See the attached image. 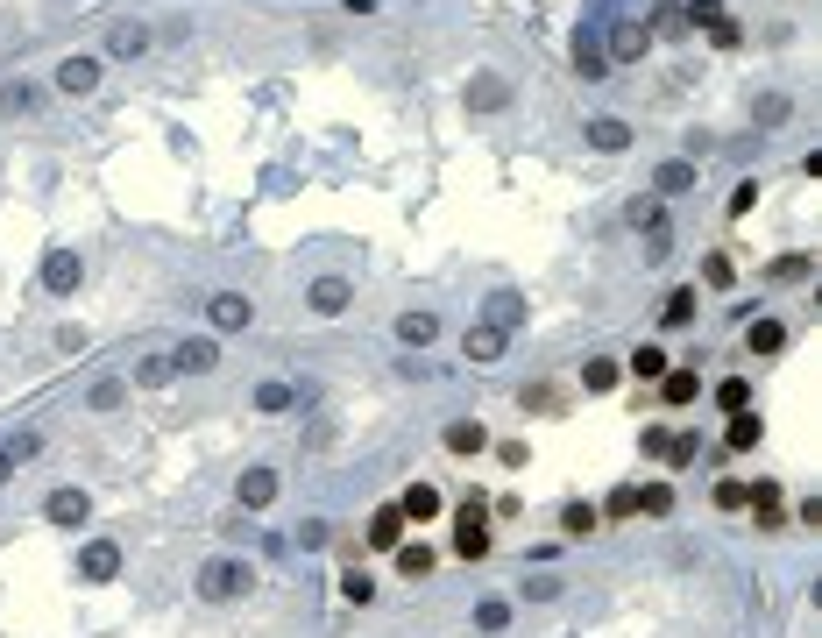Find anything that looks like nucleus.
I'll list each match as a JSON object with an SVG mask.
<instances>
[{
	"label": "nucleus",
	"mask_w": 822,
	"mask_h": 638,
	"mask_svg": "<svg viewBox=\"0 0 822 638\" xmlns=\"http://www.w3.org/2000/svg\"><path fill=\"white\" fill-rule=\"evenodd\" d=\"M624 369H631L638 383H660L674 362H667V348H652V341H645V348H631V355H624Z\"/></svg>",
	"instance_id": "22"
},
{
	"label": "nucleus",
	"mask_w": 822,
	"mask_h": 638,
	"mask_svg": "<svg viewBox=\"0 0 822 638\" xmlns=\"http://www.w3.org/2000/svg\"><path fill=\"white\" fill-rule=\"evenodd\" d=\"M759 433H766V426H759V412H730L723 447H730V454H752V447H759Z\"/></svg>",
	"instance_id": "21"
},
{
	"label": "nucleus",
	"mask_w": 822,
	"mask_h": 638,
	"mask_svg": "<svg viewBox=\"0 0 822 638\" xmlns=\"http://www.w3.org/2000/svg\"><path fill=\"white\" fill-rule=\"evenodd\" d=\"M667 249H674V234L652 227V234H645V263H667Z\"/></svg>",
	"instance_id": "46"
},
{
	"label": "nucleus",
	"mask_w": 822,
	"mask_h": 638,
	"mask_svg": "<svg viewBox=\"0 0 822 638\" xmlns=\"http://www.w3.org/2000/svg\"><path fill=\"white\" fill-rule=\"evenodd\" d=\"M681 22H695V29H716V22H723V0H688V8H681Z\"/></svg>",
	"instance_id": "40"
},
{
	"label": "nucleus",
	"mask_w": 822,
	"mask_h": 638,
	"mask_svg": "<svg viewBox=\"0 0 822 638\" xmlns=\"http://www.w3.org/2000/svg\"><path fill=\"white\" fill-rule=\"evenodd\" d=\"M298 546H305V553L334 546V525H326V518H305V525H298Z\"/></svg>",
	"instance_id": "42"
},
{
	"label": "nucleus",
	"mask_w": 822,
	"mask_h": 638,
	"mask_svg": "<svg viewBox=\"0 0 822 638\" xmlns=\"http://www.w3.org/2000/svg\"><path fill=\"white\" fill-rule=\"evenodd\" d=\"M121 397H128V383H121V376H100V383H93V412H114Z\"/></svg>",
	"instance_id": "41"
},
{
	"label": "nucleus",
	"mask_w": 822,
	"mask_h": 638,
	"mask_svg": "<svg viewBox=\"0 0 822 638\" xmlns=\"http://www.w3.org/2000/svg\"><path fill=\"white\" fill-rule=\"evenodd\" d=\"M121 575V546L114 539H93L86 553H78V582H114Z\"/></svg>",
	"instance_id": "10"
},
{
	"label": "nucleus",
	"mask_w": 822,
	"mask_h": 638,
	"mask_svg": "<svg viewBox=\"0 0 822 638\" xmlns=\"http://www.w3.org/2000/svg\"><path fill=\"white\" fill-rule=\"evenodd\" d=\"M660 397L681 412V405H695V397H702V376H695V369H667V376H660Z\"/></svg>",
	"instance_id": "23"
},
{
	"label": "nucleus",
	"mask_w": 822,
	"mask_h": 638,
	"mask_svg": "<svg viewBox=\"0 0 822 638\" xmlns=\"http://www.w3.org/2000/svg\"><path fill=\"white\" fill-rule=\"evenodd\" d=\"M100 71H107V64H100V57H86V50H78V57H64V64H57V93L86 100V93L100 86Z\"/></svg>",
	"instance_id": "7"
},
{
	"label": "nucleus",
	"mask_w": 822,
	"mask_h": 638,
	"mask_svg": "<svg viewBox=\"0 0 822 638\" xmlns=\"http://www.w3.org/2000/svg\"><path fill=\"white\" fill-rule=\"evenodd\" d=\"M660 461H667V468H695V461H702V440H695V433H667V454H660Z\"/></svg>",
	"instance_id": "32"
},
{
	"label": "nucleus",
	"mask_w": 822,
	"mask_h": 638,
	"mask_svg": "<svg viewBox=\"0 0 822 638\" xmlns=\"http://www.w3.org/2000/svg\"><path fill=\"white\" fill-rule=\"evenodd\" d=\"M752 121H759V128H780V121H787V93H759Z\"/></svg>",
	"instance_id": "38"
},
{
	"label": "nucleus",
	"mask_w": 822,
	"mask_h": 638,
	"mask_svg": "<svg viewBox=\"0 0 822 638\" xmlns=\"http://www.w3.org/2000/svg\"><path fill=\"white\" fill-rule=\"evenodd\" d=\"M397 575L426 582V575H433V546H426V539H404V546H397Z\"/></svg>",
	"instance_id": "25"
},
{
	"label": "nucleus",
	"mask_w": 822,
	"mask_h": 638,
	"mask_svg": "<svg viewBox=\"0 0 822 638\" xmlns=\"http://www.w3.org/2000/svg\"><path fill=\"white\" fill-rule=\"evenodd\" d=\"M468 107H475V114H497V107H511V86H504L497 71H475V78H468Z\"/></svg>",
	"instance_id": "15"
},
{
	"label": "nucleus",
	"mask_w": 822,
	"mask_h": 638,
	"mask_svg": "<svg viewBox=\"0 0 822 638\" xmlns=\"http://www.w3.org/2000/svg\"><path fill=\"white\" fill-rule=\"evenodd\" d=\"M171 376H178L171 348H156V355H142V362H135V383H142V390H163V383H171Z\"/></svg>",
	"instance_id": "24"
},
{
	"label": "nucleus",
	"mask_w": 822,
	"mask_h": 638,
	"mask_svg": "<svg viewBox=\"0 0 822 638\" xmlns=\"http://www.w3.org/2000/svg\"><path fill=\"white\" fill-rule=\"evenodd\" d=\"M617 376H624L617 362H589V369H582V383H589V390H617Z\"/></svg>",
	"instance_id": "43"
},
{
	"label": "nucleus",
	"mask_w": 822,
	"mask_h": 638,
	"mask_svg": "<svg viewBox=\"0 0 822 638\" xmlns=\"http://www.w3.org/2000/svg\"><path fill=\"white\" fill-rule=\"evenodd\" d=\"M525 596H532V603H553V596H560V582H553V575H532V582H525Z\"/></svg>",
	"instance_id": "48"
},
{
	"label": "nucleus",
	"mask_w": 822,
	"mask_h": 638,
	"mask_svg": "<svg viewBox=\"0 0 822 638\" xmlns=\"http://www.w3.org/2000/svg\"><path fill=\"white\" fill-rule=\"evenodd\" d=\"M688 319H695V291H674L667 298V327H688Z\"/></svg>",
	"instance_id": "44"
},
{
	"label": "nucleus",
	"mask_w": 822,
	"mask_h": 638,
	"mask_svg": "<svg viewBox=\"0 0 822 638\" xmlns=\"http://www.w3.org/2000/svg\"><path fill=\"white\" fill-rule=\"evenodd\" d=\"M256 589V568L249 561H206L199 568V596L206 603H234V596H249Z\"/></svg>",
	"instance_id": "1"
},
{
	"label": "nucleus",
	"mask_w": 822,
	"mask_h": 638,
	"mask_svg": "<svg viewBox=\"0 0 822 638\" xmlns=\"http://www.w3.org/2000/svg\"><path fill=\"white\" fill-rule=\"evenodd\" d=\"M596 525H603V511H596V504H567V511H560V532H574V539H589Z\"/></svg>",
	"instance_id": "33"
},
{
	"label": "nucleus",
	"mask_w": 822,
	"mask_h": 638,
	"mask_svg": "<svg viewBox=\"0 0 822 638\" xmlns=\"http://www.w3.org/2000/svg\"><path fill=\"white\" fill-rule=\"evenodd\" d=\"M589 149H603V156L631 149V121H617V114H596V121H589Z\"/></svg>",
	"instance_id": "18"
},
{
	"label": "nucleus",
	"mask_w": 822,
	"mask_h": 638,
	"mask_svg": "<svg viewBox=\"0 0 822 638\" xmlns=\"http://www.w3.org/2000/svg\"><path fill=\"white\" fill-rule=\"evenodd\" d=\"M716 504L723 511H745V483H716Z\"/></svg>",
	"instance_id": "49"
},
{
	"label": "nucleus",
	"mask_w": 822,
	"mask_h": 638,
	"mask_svg": "<svg viewBox=\"0 0 822 638\" xmlns=\"http://www.w3.org/2000/svg\"><path fill=\"white\" fill-rule=\"evenodd\" d=\"M8 468H15V461H8V447H0V483H8Z\"/></svg>",
	"instance_id": "50"
},
{
	"label": "nucleus",
	"mask_w": 822,
	"mask_h": 638,
	"mask_svg": "<svg viewBox=\"0 0 822 638\" xmlns=\"http://www.w3.org/2000/svg\"><path fill=\"white\" fill-rule=\"evenodd\" d=\"M780 341H787L780 319H752V334H745V348H752V355H780Z\"/></svg>",
	"instance_id": "31"
},
{
	"label": "nucleus",
	"mask_w": 822,
	"mask_h": 638,
	"mask_svg": "<svg viewBox=\"0 0 822 638\" xmlns=\"http://www.w3.org/2000/svg\"><path fill=\"white\" fill-rule=\"evenodd\" d=\"M624 220H631L638 234H652V227H667V199H652V192H638V199L624 206Z\"/></svg>",
	"instance_id": "26"
},
{
	"label": "nucleus",
	"mask_w": 822,
	"mask_h": 638,
	"mask_svg": "<svg viewBox=\"0 0 822 638\" xmlns=\"http://www.w3.org/2000/svg\"><path fill=\"white\" fill-rule=\"evenodd\" d=\"M341 596H348V603H362V610L376 603V582H369V568H362V561H348V568H341Z\"/></svg>",
	"instance_id": "30"
},
{
	"label": "nucleus",
	"mask_w": 822,
	"mask_h": 638,
	"mask_svg": "<svg viewBox=\"0 0 822 638\" xmlns=\"http://www.w3.org/2000/svg\"><path fill=\"white\" fill-rule=\"evenodd\" d=\"M142 50H149V29H142V22H114V29H107V57H114V64H135Z\"/></svg>",
	"instance_id": "16"
},
{
	"label": "nucleus",
	"mask_w": 822,
	"mask_h": 638,
	"mask_svg": "<svg viewBox=\"0 0 822 638\" xmlns=\"http://www.w3.org/2000/svg\"><path fill=\"white\" fill-rule=\"evenodd\" d=\"M716 405H723V412H752V383H745V376H723V383H716Z\"/></svg>",
	"instance_id": "34"
},
{
	"label": "nucleus",
	"mask_w": 822,
	"mask_h": 638,
	"mask_svg": "<svg viewBox=\"0 0 822 638\" xmlns=\"http://www.w3.org/2000/svg\"><path fill=\"white\" fill-rule=\"evenodd\" d=\"M305 305H312L319 319H341V312L355 305V284H348V277H312V291H305Z\"/></svg>",
	"instance_id": "8"
},
{
	"label": "nucleus",
	"mask_w": 822,
	"mask_h": 638,
	"mask_svg": "<svg viewBox=\"0 0 822 638\" xmlns=\"http://www.w3.org/2000/svg\"><path fill=\"white\" fill-rule=\"evenodd\" d=\"M249 405L277 419V412H291V405H298V390H291V383H256V397H249Z\"/></svg>",
	"instance_id": "29"
},
{
	"label": "nucleus",
	"mask_w": 822,
	"mask_h": 638,
	"mask_svg": "<svg viewBox=\"0 0 822 638\" xmlns=\"http://www.w3.org/2000/svg\"><path fill=\"white\" fill-rule=\"evenodd\" d=\"M504 341H511V334H497V327H468V334H461V355H468V362H504Z\"/></svg>",
	"instance_id": "19"
},
{
	"label": "nucleus",
	"mask_w": 822,
	"mask_h": 638,
	"mask_svg": "<svg viewBox=\"0 0 822 638\" xmlns=\"http://www.w3.org/2000/svg\"><path fill=\"white\" fill-rule=\"evenodd\" d=\"M454 553H461V561H482V553H489V504H482V497H468V504H461Z\"/></svg>",
	"instance_id": "2"
},
{
	"label": "nucleus",
	"mask_w": 822,
	"mask_h": 638,
	"mask_svg": "<svg viewBox=\"0 0 822 638\" xmlns=\"http://www.w3.org/2000/svg\"><path fill=\"white\" fill-rule=\"evenodd\" d=\"M234 504H241V511H270V504H277V468H263V461H256V468H241Z\"/></svg>",
	"instance_id": "4"
},
{
	"label": "nucleus",
	"mask_w": 822,
	"mask_h": 638,
	"mask_svg": "<svg viewBox=\"0 0 822 638\" xmlns=\"http://www.w3.org/2000/svg\"><path fill=\"white\" fill-rule=\"evenodd\" d=\"M171 362H178V376H213L220 369V341L213 334H192V341L171 348Z\"/></svg>",
	"instance_id": "6"
},
{
	"label": "nucleus",
	"mask_w": 822,
	"mask_h": 638,
	"mask_svg": "<svg viewBox=\"0 0 822 638\" xmlns=\"http://www.w3.org/2000/svg\"><path fill=\"white\" fill-rule=\"evenodd\" d=\"M369 546H404V511H397V504H383V511L369 518Z\"/></svg>",
	"instance_id": "28"
},
{
	"label": "nucleus",
	"mask_w": 822,
	"mask_h": 638,
	"mask_svg": "<svg viewBox=\"0 0 822 638\" xmlns=\"http://www.w3.org/2000/svg\"><path fill=\"white\" fill-rule=\"evenodd\" d=\"M603 511H610V518H638V490H631V483H624V490H610V504H603Z\"/></svg>",
	"instance_id": "45"
},
{
	"label": "nucleus",
	"mask_w": 822,
	"mask_h": 638,
	"mask_svg": "<svg viewBox=\"0 0 822 638\" xmlns=\"http://www.w3.org/2000/svg\"><path fill=\"white\" fill-rule=\"evenodd\" d=\"M688 22H681V8L674 0H660V8H652V22H645V36H681Z\"/></svg>",
	"instance_id": "36"
},
{
	"label": "nucleus",
	"mask_w": 822,
	"mask_h": 638,
	"mask_svg": "<svg viewBox=\"0 0 822 638\" xmlns=\"http://www.w3.org/2000/svg\"><path fill=\"white\" fill-rule=\"evenodd\" d=\"M574 71H582V78H610V57H603V36L582 22V29H574Z\"/></svg>",
	"instance_id": "14"
},
{
	"label": "nucleus",
	"mask_w": 822,
	"mask_h": 638,
	"mask_svg": "<svg viewBox=\"0 0 822 638\" xmlns=\"http://www.w3.org/2000/svg\"><path fill=\"white\" fill-rule=\"evenodd\" d=\"M440 440H447V454H482V447H489V433H482L475 419H454Z\"/></svg>",
	"instance_id": "27"
},
{
	"label": "nucleus",
	"mask_w": 822,
	"mask_h": 638,
	"mask_svg": "<svg viewBox=\"0 0 822 638\" xmlns=\"http://www.w3.org/2000/svg\"><path fill=\"white\" fill-rule=\"evenodd\" d=\"M43 518H50V525H71V532H78V525L93 518V497H86V490H50Z\"/></svg>",
	"instance_id": "12"
},
{
	"label": "nucleus",
	"mask_w": 822,
	"mask_h": 638,
	"mask_svg": "<svg viewBox=\"0 0 822 638\" xmlns=\"http://www.w3.org/2000/svg\"><path fill=\"white\" fill-rule=\"evenodd\" d=\"M504 624H511V603H497V596L475 603V631H504Z\"/></svg>",
	"instance_id": "39"
},
{
	"label": "nucleus",
	"mask_w": 822,
	"mask_h": 638,
	"mask_svg": "<svg viewBox=\"0 0 822 638\" xmlns=\"http://www.w3.org/2000/svg\"><path fill=\"white\" fill-rule=\"evenodd\" d=\"M397 511H404V525H433V518H440V490H433V483H411V490L397 497Z\"/></svg>",
	"instance_id": "17"
},
{
	"label": "nucleus",
	"mask_w": 822,
	"mask_h": 638,
	"mask_svg": "<svg viewBox=\"0 0 822 638\" xmlns=\"http://www.w3.org/2000/svg\"><path fill=\"white\" fill-rule=\"evenodd\" d=\"M78 277H86V263H78L71 249H50V256H43V291H50V298H71Z\"/></svg>",
	"instance_id": "9"
},
{
	"label": "nucleus",
	"mask_w": 822,
	"mask_h": 638,
	"mask_svg": "<svg viewBox=\"0 0 822 638\" xmlns=\"http://www.w3.org/2000/svg\"><path fill=\"white\" fill-rule=\"evenodd\" d=\"M397 341H404V348H433V341H440V312H426V305L397 312Z\"/></svg>",
	"instance_id": "11"
},
{
	"label": "nucleus",
	"mask_w": 822,
	"mask_h": 638,
	"mask_svg": "<svg viewBox=\"0 0 822 638\" xmlns=\"http://www.w3.org/2000/svg\"><path fill=\"white\" fill-rule=\"evenodd\" d=\"M688 185H695V164H688V156H674V164L652 171V199H674V192H688Z\"/></svg>",
	"instance_id": "20"
},
{
	"label": "nucleus",
	"mask_w": 822,
	"mask_h": 638,
	"mask_svg": "<svg viewBox=\"0 0 822 638\" xmlns=\"http://www.w3.org/2000/svg\"><path fill=\"white\" fill-rule=\"evenodd\" d=\"M206 319H213V334H241V327L256 319V305L241 298V291H213V298H206Z\"/></svg>",
	"instance_id": "5"
},
{
	"label": "nucleus",
	"mask_w": 822,
	"mask_h": 638,
	"mask_svg": "<svg viewBox=\"0 0 822 638\" xmlns=\"http://www.w3.org/2000/svg\"><path fill=\"white\" fill-rule=\"evenodd\" d=\"M638 511H645V518H667V511H674V490H667V483H645V490H638Z\"/></svg>",
	"instance_id": "37"
},
{
	"label": "nucleus",
	"mask_w": 822,
	"mask_h": 638,
	"mask_svg": "<svg viewBox=\"0 0 822 638\" xmlns=\"http://www.w3.org/2000/svg\"><path fill=\"white\" fill-rule=\"evenodd\" d=\"M36 86H22V78H15V86H0V114H36Z\"/></svg>",
	"instance_id": "35"
},
{
	"label": "nucleus",
	"mask_w": 822,
	"mask_h": 638,
	"mask_svg": "<svg viewBox=\"0 0 822 638\" xmlns=\"http://www.w3.org/2000/svg\"><path fill=\"white\" fill-rule=\"evenodd\" d=\"M482 327L518 334V327H525V298H518V291H489V305H482Z\"/></svg>",
	"instance_id": "13"
},
{
	"label": "nucleus",
	"mask_w": 822,
	"mask_h": 638,
	"mask_svg": "<svg viewBox=\"0 0 822 638\" xmlns=\"http://www.w3.org/2000/svg\"><path fill=\"white\" fill-rule=\"evenodd\" d=\"M645 50H652L645 22H638V15H617V22H610V36H603V57H610V64H638Z\"/></svg>",
	"instance_id": "3"
},
{
	"label": "nucleus",
	"mask_w": 822,
	"mask_h": 638,
	"mask_svg": "<svg viewBox=\"0 0 822 638\" xmlns=\"http://www.w3.org/2000/svg\"><path fill=\"white\" fill-rule=\"evenodd\" d=\"M57 355H86V327H57Z\"/></svg>",
	"instance_id": "47"
}]
</instances>
